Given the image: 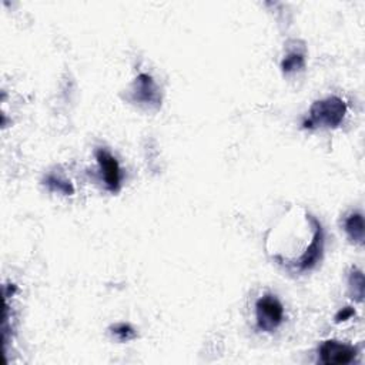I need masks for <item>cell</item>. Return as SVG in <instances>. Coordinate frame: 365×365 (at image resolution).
<instances>
[{
  "label": "cell",
  "mask_w": 365,
  "mask_h": 365,
  "mask_svg": "<svg viewBox=\"0 0 365 365\" xmlns=\"http://www.w3.org/2000/svg\"><path fill=\"white\" fill-rule=\"evenodd\" d=\"M344 230L353 243L355 244L364 243V220L360 213H353L345 219Z\"/></svg>",
  "instance_id": "7"
},
{
  "label": "cell",
  "mask_w": 365,
  "mask_h": 365,
  "mask_svg": "<svg viewBox=\"0 0 365 365\" xmlns=\"http://www.w3.org/2000/svg\"><path fill=\"white\" fill-rule=\"evenodd\" d=\"M257 327L264 333H273L284 320V307L273 294H265L256 302Z\"/></svg>",
  "instance_id": "2"
},
{
  "label": "cell",
  "mask_w": 365,
  "mask_h": 365,
  "mask_svg": "<svg viewBox=\"0 0 365 365\" xmlns=\"http://www.w3.org/2000/svg\"><path fill=\"white\" fill-rule=\"evenodd\" d=\"M354 316V310L347 307V309H342L337 316H335V322H342V321H347Z\"/></svg>",
  "instance_id": "12"
},
{
  "label": "cell",
  "mask_w": 365,
  "mask_h": 365,
  "mask_svg": "<svg viewBox=\"0 0 365 365\" xmlns=\"http://www.w3.org/2000/svg\"><path fill=\"white\" fill-rule=\"evenodd\" d=\"M45 184L49 187L50 191L54 193H62L65 196H71L74 195V187L69 180H65L62 177H57L54 175H50L46 177Z\"/></svg>",
  "instance_id": "8"
},
{
  "label": "cell",
  "mask_w": 365,
  "mask_h": 365,
  "mask_svg": "<svg viewBox=\"0 0 365 365\" xmlns=\"http://www.w3.org/2000/svg\"><path fill=\"white\" fill-rule=\"evenodd\" d=\"M96 159L102 170V176L104 179V184L109 191L116 193L120 188V166L118 160L114 159L107 150L99 148L96 151Z\"/></svg>",
  "instance_id": "6"
},
{
  "label": "cell",
  "mask_w": 365,
  "mask_h": 365,
  "mask_svg": "<svg viewBox=\"0 0 365 365\" xmlns=\"http://www.w3.org/2000/svg\"><path fill=\"white\" fill-rule=\"evenodd\" d=\"M307 219L310 220L313 227V240L309 244V247H307L305 252L301 254V257L293 263V265L301 273L314 268L317 263L321 260L324 252V230L321 223L311 214L307 216Z\"/></svg>",
  "instance_id": "3"
},
{
  "label": "cell",
  "mask_w": 365,
  "mask_h": 365,
  "mask_svg": "<svg viewBox=\"0 0 365 365\" xmlns=\"http://www.w3.org/2000/svg\"><path fill=\"white\" fill-rule=\"evenodd\" d=\"M320 361L325 365H344L351 364L357 357V350L349 344L335 340L324 341L318 350Z\"/></svg>",
  "instance_id": "4"
},
{
  "label": "cell",
  "mask_w": 365,
  "mask_h": 365,
  "mask_svg": "<svg viewBox=\"0 0 365 365\" xmlns=\"http://www.w3.org/2000/svg\"><path fill=\"white\" fill-rule=\"evenodd\" d=\"M131 99L146 107L157 109L162 104V98L157 85L148 74H139L137 79L134 80L131 89Z\"/></svg>",
  "instance_id": "5"
},
{
  "label": "cell",
  "mask_w": 365,
  "mask_h": 365,
  "mask_svg": "<svg viewBox=\"0 0 365 365\" xmlns=\"http://www.w3.org/2000/svg\"><path fill=\"white\" fill-rule=\"evenodd\" d=\"M345 114H347V104L337 96H331V98L318 100L311 106L310 119L304 123V127L335 129L341 126Z\"/></svg>",
  "instance_id": "1"
},
{
  "label": "cell",
  "mask_w": 365,
  "mask_h": 365,
  "mask_svg": "<svg viewBox=\"0 0 365 365\" xmlns=\"http://www.w3.org/2000/svg\"><path fill=\"white\" fill-rule=\"evenodd\" d=\"M350 288H351L353 298H355L357 301H362V298H364V276L361 272L355 270L351 273Z\"/></svg>",
  "instance_id": "10"
},
{
  "label": "cell",
  "mask_w": 365,
  "mask_h": 365,
  "mask_svg": "<svg viewBox=\"0 0 365 365\" xmlns=\"http://www.w3.org/2000/svg\"><path fill=\"white\" fill-rule=\"evenodd\" d=\"M113 334L120 341H130L136 337V333L129 324H118L116 327H113Z\"/></svg>",
  "instance_id": "11"
},
{
  "label": "cell",
  "mask_w": 365,
  "mask_h": 365,
  "mask_svg": "<svg viewBox=\"0 0 365 365\" xmlns=\"http://www.w3.org/2000/svg\"><path fill=\"white\" fill-rule=\"evenodd\" d=\"M305 66V59L301 53H290L288 56H285V59L281 63V69L285 74H290V73H296L301 69H304Z\"/></svg>",
  "instance_id": "9"
}]
</instances>
